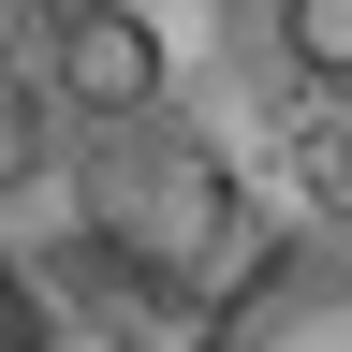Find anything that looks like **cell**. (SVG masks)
<instances>
[{
  "label": "cell",
  "instance_id": "6da1fadb",
  "mask_svg": "<svg viewBox=\"0 0 352 352\" xmlns=\"http://www.w3.org/2000/svg\"><path fill=\"white\" fill-rule=\"evenodd\" d=\"M88 235H103V264L132 294H220L235 250H250V191H235V162L206 132L132 118V132L88 147Z\"/></svg>",
  "mask_w": 352,
  "mask_h": 352
},
{
  "label": "cell",
  "instance_id": "7a4b0ae2",
  "mask_svg": "<svg viewBox=\"0 0 352 352\" xmlns=\"http://www.w3.org/2000/svg\"><path fill=\"white\" fill-rule=\"evenodd\" d=\"M191 352H352V235H294L235 264Z\"/></svg>",
  "mask_w": 352,
  "mask_h": 352
},
{
  "label": "cell",
  "instance_id": "3957f363",
  "mask_svg": "<svg viewBox=\"0 0 352 352\" xmlns=\"http://www.w3.org/2000/svg\"><path fill=\"white\" fill-rule=\"evenodd\" d=\"M162 30L132 15V0H59L44 15V103H74L88 132H132V118H162Z\"/></svg>",
  "mask_w": 352,
  "mask_h": 352
},
{
  "label": "cell",
  "instance_id": "277c9868",
  "mask_svg": "<svg viewBox=\"0 0 352 352\" xmlns=\"http://www.w3.org/2000/svg\"><path fill=\"white\" fill-rule=\"evenodd\" d=\"M264 15H279V59L308 88H352V0H264Z\"/></svg>",
  "mask_w": 352,
  "mask_h": 352
},
{
  "label": "cell",
  "instance_id": "5b68a950",
  "mask_svg": "<svg viewBox=\"0 0 352 352\" xmlns=\"http://www.w3.org/2000/svg\"><path fill=\"white\" fill-rule=\"evenodd\" d=\"M294 162H308V206H338V220H352V132L323 118V132H308V147H294Z\"/></svg>",
  "mask_w": 352,
  "mask_h": 352
},
{
  "label": "cell",
  "instance_id": "8992f818",
  "mask_svg": "<svg viewBox=\"0 0 352 352\" xmlns=\"http://www.w3.org/2000/svg\"><path fill=\"white\" fill-rule=\"evenodd\" d=\"M0 176H30V74H0Z\"/></svg>",
  "mask_w": 352,
  "mask_h": 352
},
{
  "label": "cell",
  "instance_id": "52a82bcc",
  "mask_svg": "<svg viewBox=\"0 0 352 352\" xmlns=\"http://www.w3.org/2000/svg\"><path fill=\"white\" fill-rule=\"evenodd\" d=\"M0 352H44V308H30V279L0 264Z\"/></svg>",
  "mask_w": 352,
  "mask_h": 352
}]
</instances>
